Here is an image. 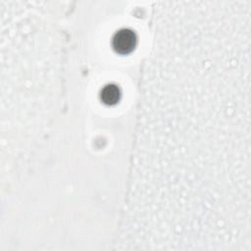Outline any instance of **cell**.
<instances>
[{
  "label": "cell",
  "instance_id": "cell-1",
  "mask_svg": "<svg viewBox=\"0 0 251 251\" xmlns=\"http://www.w3.org/2000/svg\"><path fill=\"white\" fill-rule=\"evenodd\" d=\"M112 45L117 53L122 55L128 54L134 49L136 45V35L130 29H121L114 35Z\"/></svg>",
  "mask_w": 251,
  "mask_h": 251
},
{
  "label": "cell",
  "instance_id": "cell-2",
  "mask_svg": "<svg viewBox=\"0 0 251 251\" xmlns=\"http://www.w3.org/2000/svg\"><path fill=\"white\" fill-rule=\"evenodd\" d=\"M101 100L106 105H115L121 97L120 89L115 84H108L104 86L100 93Z\"/></svg>",
  "mask_w": 251,
  "mask_h": 251
}]
</instances>
